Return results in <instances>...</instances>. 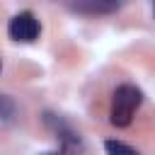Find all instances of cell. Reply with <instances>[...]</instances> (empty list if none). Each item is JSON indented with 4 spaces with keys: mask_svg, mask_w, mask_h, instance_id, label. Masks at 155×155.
Segmentation results:
<instances>
[{
    "mask_svg": "<svg viewBox=\"0 0 155 155\" xmlns=\"http://www.w3.org/2000/svg\"><path fill=\"white\" fill-rule=\"evenodd\" d=\"M143 102V92L136 85H119L111 94V111H109V121L119 128L128 126L133 121L136 109Z\"/></svg>",
    "mask_w": 155,
    "mask_h": 155,
    "instance_id": "cell-1",
    "label": "cell"
},
{
    "mask_svg": "<svg viewBox=\"0 0 155 155\" xmlns=\"http://www.w3.org/2000/svg\"><path fill=\"white\" fill-rule=\"evenodd\" d=\"M39 31H41L39 19H36L34 12H29V10L17 12V15L10 19V24H7V34H10V39L22 41V44H31V41L39 36Z\"/></svg>",
    "mask_w": 155,
    "mask_h": 155,
    "instance_id": "cell-2",
    "label": "cell"
},
{
    "mask_svg": "<svg viewBox=\"0 0 155 155\" xmlns=\"http://www.w3.org/2000/svg\"><path fill=\"white\" fill-rule=\"evenodd\" d=\"M124 0H68V7L80 15H109L116 12Z\"/></svg>",
    "mask_w": 155,
    "mask_h": 155,
    "instance_id": "cell-3",
    "label": "cell"
},
{
    "mask_svg": "<svg viewBox=\"0 0 155 155\" xmlns=\"http://www.w3.org/2000/svg\"><path fill=\"white\" fill-rule=\"evenodd\" d=\"M104 150H107V155H140L136 148H131V145H126L121 140H107Z\"/></svg>",
    "mask_w": 155,
    "mask_h": 155,
    "instance_id": "cell-4",
    "label": "cell"
},
{
    "mask_svg": "<svg viewBox=\"0 0 155 155\" xmlns=\"http://www.w3.org/2000/svg\"><path fill=\"white\" fill-rule=\"evenodd\" d=\"M15 111H17L15 102H12L7 94H0V119H5V121H12V119H15Z\"/></svg>",
    "mask_w": 155,
    "mask_h": 155,
    "instance_id": "cell-5",
    "label": "cell"
},
{
    "mask_svg": "<svg viewBox=\"0 0 155 155\" xmlns=\"http://www.w3.org/2000/svg\"><path fill=\"white\" fill-rule=\"evenodd\" d=\"M36 155H65V153H61V150H44V153H36Z\"/></svg>",
    "mask_w": 155,
    "mask_h": 155,
    "instance_id": "cell-6",
    "label": "cell"
}]
</instances>
